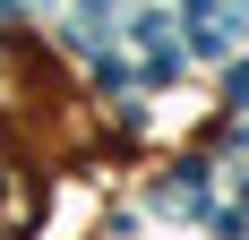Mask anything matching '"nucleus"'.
I'll use <instances>...</instances> for the list:
<instances>
[{
    "label": "nucleus",
    "mask_w": 249,
    "mask_h": 240,
    "mask_svg": "<svg viewBox=\"0 0 249 240\" xmlns=\"http://www.w3.org/2000/svg\"><path fill=\"white\" fill-rule=\"evenodd\" d=\"M232 103H249V69H232Z\"/></svg>",
    "instance_id": "1"
}]
</instances>
